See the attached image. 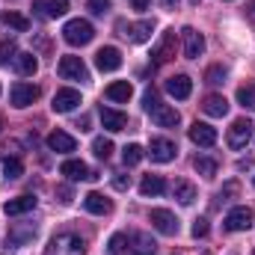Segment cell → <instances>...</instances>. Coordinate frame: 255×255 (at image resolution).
Returning <instances> with one entry per match:
<instances>
[{"instance_id":"obj_1","label":"cell","mask_w":255,"mask_h":255,"mask_svg":"<svg viewBox=\"0 0 255 255\" xmlns=\"http://www.w3.org/2000/svg\"><path fill=\"white\" fill-rule=\"evenodd\" d=\"M142 104H145V113L151 116V122L157 128H175L178 125V110L175 107H169V104H160V98L154 95V92H145V98H142Z\"/></svg>"},{"instance_id":"obj_2","label":"cell","mask_w":255,"mask_h":255,"mask_svg":"<svg viewBox=\"0 0 255 255\" xmlns=\"http://www.w3.org/2000/svg\"><path fill=\"white\" fill-rule=\"evenodd\" d=\"M45 255H86V244H83V238L63 232V235L51 238V244L45 247Z\"/></svg>"},{"instance_id":"obj_3","label":"cell","mask_w":255,"mask_h":255,"mask_svg":"<svg viewBox=\"0 0 255 255\" xmlns=\"http://www.w3.org/2000/svg\"><path fill=\"white\" fill-rule=\"evenodd\" d=\"M92 36H95V30H92V24L83 21V18H71L63 27V39L68 45H74V48H77V45H89Z\"/></svg>"},{"instance_id":"obj_4","label":"cell","mask_w":255,"mask_h":255,"mask_svg":"<svg viewBox=\"0 0 255 255\" xmlns=\"http://www.w3.org/2000/svg\"><path fill=\"white\" fill-rule=\"evenodd\" d=\"M154 163H169V160H175V154H178V148H175V142L172 139H166V136H154L151 142H148V151H145Z\"/></svg>"},{"instance_id":"obj_5","label":"cell","mask_w":255,"mask_h":255,"mask_svg":"<svg viewBox=\"0 0 255 255\" xmlns=\"http://www.w3.org/2000/svg\"><path fill=\"white\" fill-rule=\"evenodd\" d=\"M255 125L250 119H238V122H232L229 128V136H226V142H229V148H247V142H250V136H253Z\"/></svg>"},{"instance_id":"obj_6","label":"cell","mask_w":255,"mask_h":255,"mask_svg":"<svg viewBox=\"0 0 255 255\" xmlns=\"http://www.w3.org/2000/svg\"><path fill=\"white\" fill-rule=\"evenodd\" d=\"M60 77L63 80H89V68H86V63L80 60V57H74V54H68V57H63L60 60Z\"/></svg>"},{"instance_id":"obj_7","label":"cell","mask_w":255,"mask_h":255,"mask_svg":"<svg viewBox=\"0 0 255 255\" xmlns=\"http://www.w3.org/2000/svg\"><path fill=\"white\" fill-rule=\"evenodd\" d=\"M223 226H226L229 232H247V229L253 226V211H250L247 205H238V208H232V211L226 214Z\"/></svg>"},{"instance_id":"obj_8","label":"cell","mask_w":255,"mask_h":255,"mask_svg":"<svg viewBox=\"0 0 255 255\" xmlns=\"http://www.w3.org/2000/svg\"><path fill=\"white\" fill-rule=\"evenodd\" d=\"M172 57H175V30H166V33H160V39H157V45L151 51V60L157 65H163Z\"/></svg>"},{"instance_id":"obj_9","label":"cell","mask_w":255,"mask_h":255,"mask_svg":"<svg viewBox=\"0 0 255 255\" xmlns=\"http://www.w3.org/2000/svg\"><path fill=\"white\" fill-rule=\"evenodd\" d=\"M181 42H184V57L187 60H199L205 54V36L193 27H184L181 30Z\"/></svg>"},{"instance_id":"obj_10","label":"cell","mask_w":255,"mask_h":255,"mask_svg":"<svg viewBox=\"0 0 255 255\" xmlns=\"http://www.w3.org/2000/svg\"><path fill=\"white\" fill-rule=\"evenodd\" d=\"M39 98V86H33V83H15L12 86V92H9V101H12V107H30L33 101Z\"/></svg>"},{"instance_id":"obj_11","label":"cell","mask_w":255,"mask_h":255,"mask_svg":"<svg viewBox=\"0 0 255 255\" xmlns=\"http://www.w3.org/2000/svg\"><path fill=\"white\" fill-rule=\"evenodd\" d=\"M151 226H154L160 235H178V220H175V214L166 211V208H154V211H151Z\"/></svg>"},{"instance_id":"obj_12","label":"cell","mask_w":255,"mask_h":255,"mask_svg":"<svg viewBox=\"0 0 255 255\" xmlns=\"http://www.w3.org/2000/svg\"><path fill=\"white\" fill-rule=\"evenodd\" d=\"M51 107H54V113H71L74 107H80V92L77 89H57Z\"/></svg>"},{"instance_id":"obj_13","label":"cell","mask_w":255,"mask_h":255,"mask_svg":"<svg viewBox=\"0 0 255 255\" xmlns=\"http://www.w3.org/2000/svg\"><path fill=\"white\" fill-rule=\"evenodd\" d=\"M60 172L68 181H92V178H98L95 172H89V166L83 160H65L63 166H60Z\"/></svg>"},{"instance_id":"obj_14","label":"cell","mask_w":255,"mask_h":255,"mask_svg":"<svg viewBox=\"0 0 255 255\" xmlns=\"http://www.w3.org/2000/svg\"><path fill=\"white\" fill-rule=\"evenodd\" d=\"M190 139L202 148H211L217 142V128H211L208 122H193L190 125Z\"/></svg>"},{"instance_id":"obj_15","label":"cell","mask_w":255,"mask_h":255,"mask_svg":"<svg viewBox=\"0 0 255 255\" xmlns=\"http://www.w3.org/2000/svg\"><path fill=\"white\" fill-rule=\"evenodd\" d=\"M33 238H36V226H12L6 235V250H18Z\"/></svg>"},{"instance_id":"obj_16","label":"cell","mask_w":255,"mask_h":255,"mask_svg":"<svg viewBox=\"0 0 255 255\" xmlns=\"http://www.w3.org/2000/svg\"><path fill=\"white\" fill-rule=\"evenodd\" d=\"M166 92H169L172 98L184 101V98H190V92H193V80L187 74H175V77L166 80Z\"/></svg>"},{"instance_id":"obj_17","label":"cell","mask_w":255,"mask_h":255,"mask_svg":"<svg viewBox=\"0 0 255 255\" xmlns=\"http://www.w3.org/2000/svg\"><path fill=\"white\" fill-rule=\"evenodd\" d=\"M95 65H98V71H116V68L122 65L119 48H101V51L95 54Z\"/></svg>"},{"instance_id":"obj_18","label":"cell","mask_w":255,"mask_h":255,"mask_svg":"<svg viewBox=\"0 0 255 255\" xmlns=\"http://www.w3.org/2000/svg\"><path fill=\"white\" fill-rule=\"evenodd\" d=\"M130 250H133V255H154L157 253V244H154L151 235L133 232V235H130Z\"/></svg>"},{"instance_id":"obj_19","label":"cell","mask_w":255,"mask_h":255,"mask_svg":"<svg viewBox=\"0 0 255 255\" xmlns=\"http://www.w3.org/2000/svg\"><path fill=\"white\" fill-rule=\"evenodd\" d=\"M12 63H15V71H18L21 77H33V74L39 71V60H36V54H30V51H18V57H15Z\"/></svg>"},{"instance_id":"obj_20","label":"cell","mask_w":255,"mask_h":255,"mask_svg":"<svg viewBox=\"0 0 255 255\" xmlns=\"http://www.w3.org/2000/svg\"><path fill=\"white\" fill-rule=\"evenodd\" d=\"M36 208V196H18V199H9L6 205H3V211L9 214V217H21V214H27V211H33Z\"/></svg>"},{"instance_id":"obj_21","label":"cell","mask_w":255,"mask_h":255,"mask_svg":"<svg viewBox=\"0 0 255 255\" xmlns=\"http://www.w3.org/2000/svg\"><path fill=\"white\" fill-rule=\"evenodd\" d=\"M101 122H104V128H107L110 133H116V130H125L128 116L119 113V110H113V107H101Z\"/></svg>"},{"instance_id":"obj_22","label":"cell","mask_w":255,"mask_h":255,"mask_svg":"<svg viewBox=\"0 0 255 255\" xmlns=\"http://www.w3.org/2000/svg\"><path fill=\"white\" fill-rule=\"evenodd\" d=\"M48 145H51L54 151H60V154H68V151H74V148H77L74 136H71V133H65V130H54V133L48 136Z\"/></svg>"},{"instance_id":"obj_23","label":"cell","mask_w":255,"mask_h":255,"mask_svg":"<svg viewBox=\"0 0 255 255\" xmlns=\"http://www.w3.org/2000/svg\"><path fill=\"white\" fill-rule=\"evenodd\" d=\"M83 208H86L89 214H98V217H101V214H110V199H104L101 193L92 190V193L83 196Z\"/></svg>"},{"instance_id":"obj_24","label":"cell","mask_w":255,"mask_h":255,"mask_svg":"<svg viewBox=\"0 0 255 255\" xmlns=\"http://www.w3.org/2000/svg\"><path fill=\"white\" fill-rule=\"evenodd\" d=\"M202 110H205L208 116L220 119V116H226V113H229V101H226L223 95H208V98L202 101Z\"/></svg>"},{"instance_id":"obj_25","label":"cell","mask_w":255,"mask_h":255,"mask_svg":"<svg viewBox=\"0 0 255 255\" xmlns=\"http://www.w3.org/2000/svg\"><path fill=\"white\" fill-rule=\"evenodd\" d=\"M130 95H133V86L128 83V80H113L110 86H107V98L110 101H130Z\"/></svg>"},{"instance_id":"obj_26","label":"cell","mask_w":255,"mask_h":255,"mask_svg":"<svg viewBox=\"0 0 255 255\" xmlns=\"http://www.w3.org/2000/svg\"><path fill=\"white\" fill-rule=\"evenodd\" d=\"M0 27H9L15 33H27L30 30V18H24L18 12H6V15H0Z\"/></svg>"},{"instance_id":"obj_27","label":"cell","mask_w":255,"mask_h":255,"mask_svg":"<svg viewBox=\"0 0 255 255\" xmlns=\"http://www.w3.org/2000/svg\"><path fill=\"white\" fill-rule=\"evenodd\" d=\"M151 30H154V24H151V21H136V24H130V27H128L130 42H136V45L148 42V39H151ZM128 33H125V36H128Z\"/></svg>"},{"instance_id":"obj_28","label":"cell","mask_w":255,"mask_h":255,"mask_svg":"<svg viewBox=\"0 0 255 255\" xmlns=\"http://www.w3.org/2000/svg\"><path fill=\"white\" fill-rule=\"evenodd\" d=\"M166 190V181L160 178V175H145L142 181H139V193L148 199V196H160V193Z\"/></svg>"},{"instance_id":"obj_29","label":"cell","mask_w":255,"mask_h":255,"mask_svg":"<svg viewBox=\"0 0 255 255\" xmlns=\"http://www.w3.org/2000/svg\"><path fill=\"white\" fill-rule=\"evenodd\" d=\"M172 196H175L181 205H193V202H196V187H193L190 181H184V178H181V181H175V184H172Z\"/></svg>"},{"instance_id":"obj_30","label":"cell","mask_w":255,"mask_h":255,"mask_svg":"<svg viewBox=\"0 0 255 255\" xmlns=\"http://www.w3.org/2000/svg\"><path fill=\"white\" fill-rule=\"evenodd\" d=\"M3 175H6V181L21 178V175H24V163H21L18 157H6V160H3Z\"/></svg>"},{"instance_id":"obj_31","label":"cell","mask_w":255,"mask_h":255,"mask_svg":"<svg viewBox=\"0 0 255 255\" xmlns=\"http://www.w3.org/2000/svg\"><path fill=\"white\" fill-rule=\"evenodd\" d=\"M142 157H145V151H142V145H136V142H130V145L122 148V160H125V166H136Z\"/></svg>"},{"instance_id":"obj_32","label":"cell","mask_w":255,"mask_h":255,"mask_svg":"<svg viewBox=\"0 0 255 255\" xmlns=\"http://www.w3.org/2000/svg\"><path fill=\"white\" fill-rule=\"evenodd\" d=\"M193 166H196V172H199L202 178H214V175H217V160H214V157H196Z\"/></svg>"},{"instance_id":"obj_33","label":"cell","mask_w":255,"mask_h":255,"mask_svg":"<svg viewBox=\"0 0 255 255\" xmlns=\"http://www.w3.org/2000/svg\"><path fill=\"white\" fill-rule=\"evenodd\" d=\"M92 151H95L98 160H107V157L113 154V142L104 139V136H95V139H92Z\"/></svg>"},{"instance_id":"obj_34","label":"cell","mask_w":255,"mask_h":255,"mask_svg":"<svg viewBox=\"0 0 255 255\" xmlns=\"http://www.w3.org/2000/svg\"><path fill=\"white\" fill-rule=\"evenodd\" d=\"M238 104L244 110H255V86H241L238 89Z\"/></svg>"},{"instance_id":"obj_35","label":"cell","mask_w":255,"mask_h":255,"mask_svg":"<svg viewBox=\"0 0 255 255\" xmlns=\"http://www.w3.org/2000/svg\"><path fill=\"white\" fill-rule=\"evenodd\" d=\"M18 57V48H15V39H3L0 42V65H6L9 60Z\"/></svg>"},{"instance_id":"obj_36","label":"cell","mask_w":255,"mask_h":255,"mask_svg":"<svg viewBox=\"0 0 255 255\" xmlns=\"http://www.w3.org/2000/svg\"><path fill=\"white\" fill-rule=\"evenodd\" d=\"M205 83H211V86L226 83V68H223V65H211V68L205 71Z\"/></svg>"},{"instance_id":"obj_37","label":"cell","mask_w":255,"mask_h":255,"mask_svg":"<svg viewBox=\"0 0 255 255\" xmlns=\"http://www.w3.org/2000/svg\"><path fill=\"white\" fill-rule=\"evenodd\" d=\"M68 12V0H48V18H63Z\"/></svg>"},{"instance_id":"obj_38","label":"cell","mask_w":255,"mask_h":255,"mask_svg":"<svg viewBox=\"0 0 255 255\" xmlns=\"http://www.w3.org/2000/svg\"><path fill=\"white\" fill-rule=\"evenodd\" d=\"M86 6H89L92 15H107L110 12V0H86Z\"/></svg>"},{"instance_id":"obj_39","label":"cell","mask_w":255,"mask_h":255,"mask_svg":"<svg viewBox=\"0 0 255 255\" xmlns=\"http://www.w3.org/2000/svg\"><path fill=\"white\" fill-rule=\"evenodd\" d=\"M125 244H128V238H125V235H113V238H110V244H107V250H110V253L116 255V253H122V250H128Z\"/></svg>"},{"instance_id":"obj_40","label":"cell","mask_w":255,"mask_h":255,"mask_svg":"<svg viewBox=\"0 0 255 255\" xmlns=\"http://www.w3.org/2000/svg\"><path fill=\"white\" fill-rule=\"evenodd\" d=\"M113 187H116V190H128V187H130V175L116 172V175H113Z\"/></svg>"},{"instance_id":"obj_41","label":"cell","mask_w":255,"mask_h":255,"mask_svg":"<svg viewBox=\"0 0 255 255\" xmlns=\"http://www.w3.org/2000/svg\"><path fill=\"white\" fill-rule=\"evenodd\" d=\"M205 235H208V220L199 217V220L193 223V238H205Z\"/></svg>"},{"instance_id":"obj_42","label":"cell","mask_w":255,"mask_h":255,"mask_svg":"<svg viewBox=\"0 0 255 255\" xmlns=\"http://www.w3.org/2000/svg\"><path fill=\"white\" fill-rule=\"evenodd\" d=\"M33 15L36 18H48V0H36L33 3Z\"/></svg>"},{"instance_id":"obj_43","label":"cell","mask_w":255,"mask_h":255,"mask_svg":"<svg viewBox=\"0 0 255 255\" xmlns=\"http://www.w3.org/2000/svg\"><path fill=\"white\" fill-rule=\"evenodd\" d=\"M130 3H133V9H136V12H145V9L151 6V0H130Z\"/></svg>"},{"instance_id":"obj_44","label":"cell","mask_w":255,"mask_h":255,"mask_svg":"<svg viewBox=\"0 0 255 255\" xmlns=\"http://www.w3.org/2000/svg\"><path fill=\"white\" fill-rule=\"evenodd\" d=\"M60 202H65V205L71 202V190L68 187H60Z\"/></svg>"},{"instance_id":"obj_45","label":"cell","mask_w":255,"mask_h":255,"mask_svg":"<svg viewBox=\"0 0 255 255\" xmlns=\"http://www.w3.org/2000/svg\"><path fill=\"white\" fill-rule=\"evenodd\" d=\"M247 15H250V18H253V21H255V3H253V6H250V12H247Z\"/></svg>"},{"instance_id":"obj_46","label":"cell","mask_w":255,"mask_h":255,"mask_svg":"<svg viewBox=\"0 0 255 255\" xmlns=\"http://www.w3.org/2000/svg\"><path fill=\"white\" fill-rule=\"evenodd\" d=\"M0 128H3V119H0Z\"/></svg>"},{"instance_id":"obj_47","label":"cell","mask_w":255,"mask_h":255,"mask_svg":"<svg viewBox=\"0 0 255 255\" xmlns=\"http://www.w3.org/2000/svg\"><path fill=\"white\" fill-rule=\"evenodd\" d=\"M253 184H255V178H253Z\"/></svg>"},{"instance_id":"obj_48","label":"cell","mask_w":255,"mask_h":255,"mask_svg":"<svg viewBox=\"0 0 255 255\" xmlns=\"http://www.w3.org/2000/svg\"><path fill=\"white\" fill-rule=\"evenodd\" d=\"M253 255H255V253H253Z\"/></svg>"}]
</instances>
